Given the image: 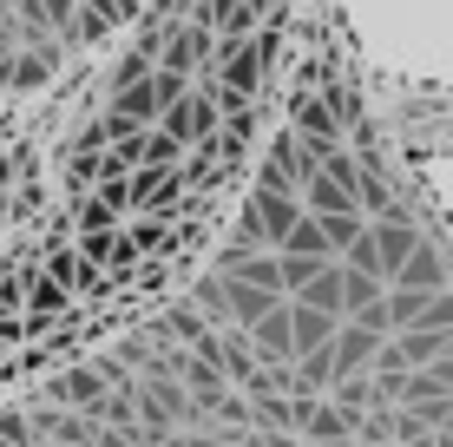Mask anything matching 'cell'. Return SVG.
I'll list each match as a JSON object with an SVG mask.
<instances>
[{
    "mask_svg": "<svg viewBox=\"0 0 453 447\" xmlns=\"http://www.w3.org/2000/svg\"><path fill=\"white\" fill-rule=\"evenodd\" d=\"M257 191H296V172H289V158L276 151L270 165H263V178H257Z\"/></svg>",
    "mask_w": 453,
    "mask_h": 447,
    "instance_id": "cell-23",
    "label": "cell"
},
{
    "mask_svg": "<svg viewBox=\"0 0 453 447\" xmlns=\"http://www.w3.org/2000/svg\"><path fill=\"white\" fill-rule=\"evenodd\" d=\"M335 329H342V316L309 310V303H296V297H289V343H296V356H303V349H329V343H335Z\"/></svg>",
    "mask_w": 453,
    "mask_h": 447,
    "instance_id": "cell-5",
    "label": "cell"
},
{
    "mask_svg": "<svg viewBox=\"0 0 453 447\" xmlns=\"http://www.w3.org/2000/svg\"><path fill=\"white\" fill-rule=\"evenodd\" d=\"M178 184H184L178 165H145V172L132 178V204H138V211H145V204H151V211H165L171 197H178Z\"/></svg>",
    "mask_w": 453,
    "mask_h": 447,
    "instance_id": "cell-8",
    "label": "cell"
},
{
    "mask_svg": "<svg viewBox=\"0 0 453 447\" xmlns=\"http://www.w3.org/2000/svg\"><path fill=\"white\" fill-rule=\"evenodd\" d=\"M151 92H158V105H171V99H184V92H191V86H184V73L158 66V73H151Z\"/></svg>",
    "mask_w": 453,
    "mask_h": 447,
    "instance_id": "cell-24",
    "label": "cell"
},
{
    "mask_svg": "<svg viewBox=\"0 0 453 447\" xmlns=\"http://www.w3.org/2000/svg\"><path fill=\"white\" fill-rule=\"evenodd\" d=\"M224 276H243V283H257V289H283V257L276 250H237L224 264Z\"/></svg>",
    "mask_w": 453,
    "mask_h": 447,
    "instance_id": "cell-9",
    "label": "cell"
},
{
    "mask_svg": "<svg viewBox=\"0 0 453 447\" xmlns=\"http://www.w3.org/2000/svg\"><path fill=\"white\" fill-rule=\"evenodd\" d=\"M296 138H309L316 151H329V145H342L335 138V99H322V92H296Z\"/></svg>",
    "mask_w": 453,
    "mask_h": 447,
    "instance_id": "cell-2",
    "label": "cell"
},
{
    "mask_svg": "<svg viewBox=\"0 0 453 447\" xmlns=\"http://www.w3.org/2000/svg\"><path fill=\"white\" fill-rule=\"evenodd\" d=\"M368 447H381V441H368Z\"/></svg>",
    "mask_w": 453,
    "mask_h": 447,
    "instance_id": "cell-25",
    "label": "cell"
},
{
    "mask_svg": "<svg viewBox=\"0 0 453 447\" xmlns=\"http://www.w3.org/2000/svg\"><path fill=\"white\" fill-rule=\"evenodd\" d=\"M53 402H80L99 414L105 408V368H73L66 381H53Z\"/></svg>",
    "mask_w": 453,
    "mask_h": 447,
    "instance_id": "cell-12",
    "label": "cell"
},
{
    "mask_svg": "<svg viewBox=\"0 0 453 447\" xmlns=\"http://www.w3.org/2000/svg\"><path fill=\"white\" fill-rule=\"evenodd\" d=\"M381 343H388V335H381V329H368V322H342L335 343H329V349H335V375H349V381H355L368 362H381Z\"/></svg>",
    "mask_w": 453,
    "mask_h": 447,
    "instance_id": "cell-1",
    "label": "cell"
},
{
    "mask_svg": "<svg viewBox=\"0 0 453 447\" xmlns=\"http://www.w3.org/2000/svg\"><path fill=\"white\" fill-rule=\"evenodd\" d=\"M355 204L368 211V224H374V218H395V197H388V178H381V172H362V178H355Z\"/></svg>",
    "mask_w": 453,
    "mask_h": 447,
    "instance_id": "cell-18",
    "label": "cell"
},
{
    "mask_svg": "<svg viewBox=\"0 0 453 447\" xmlns=\"http://www.w3.org/2000/svg\"><path fill=\"white\" fill-rule=\"evenodd\" d=\"M224 303H230V322L250 329V322H263L283 303V289H257V283H243V276H224Z\"/></svg>",
    "mask_w": 453,
    "mask_h": 447,
    "instance_id": "cell-4",
    "label": "cell"
},
{
    "mask_svg": "<svg viewBox=\"0 0 453 447\" xmlns=\"http://www.w3.org/2000/svg\"><path fill=\"white\" fill-rule=\"evenodd\" d=\"M342 264H349V270H368V276H381V250H374V230H362V237L342 250Z\"/></svg>",
    "mask_w": 453,
    "mask_h": 447,
    "instance_id": "cell-20",
    "label": "cell"
},
{
    "mask_svg": "<svg viewBox=\"0 0 453 447\" xmlns=\"http://www.w3.org/2000/svg\"><path fill=\"white\" fill-rule=\"evenodd\" d=\"M283 257H335V243H329V230H322V218L316 211H303V218L289 224V237L276 243Z\"/></svg>",
    "mask_w": 453,
    "mask_h": 447,
    "instance_id": "cell-10",
    "label": "cell"
},
{
    "mask_svg": "<svg viewBox=\"0 0 453 447\" xmlns=\"http://www.w3.org/2000/svg\"><path fill=\"white\" fill-rule=\"evenodd\" d=\"M112 112H119V119H132V126H151V119H158V92H151V73H145V80H125V86H119Z\"/></svg>",
    "mask_w": 453,
    "mask_h": 447,
    "instance_id": "cell-14",
    "label": "cell"
},
{
    "mask_svg": "<svg viewBox=\"0 0 453 447\" xmlns=\"http://www.w3.org/2000/svg\"><path fill=\"white\" fill-rule=\"evenodd\" d=\"M420 329H447V335H453V289H434V297H427V316H420Z\"/></svg>",
    "mask_w": 453,
    "mask_h": 447,
    "instance_id": "cell-22",
    "label": "cell"
},
{
    "mask_svg": "<svg viewBox=\"0 0 453 447\" xmlns=\"http://www.w3.org/2000/svg\"><path fill=\"white\" fill-rule=\"evenodd\" d=\"M427 297H434V289H408V283H395V289H388V322H395V329H414V322L427 316Z\"/></svg>",
    "mask_w": 453,
    "mask_h": 447,
    "instance_id": "cell-17",
    "label": "cell"
},
{
    "mask_svg": "<svg viewBox=\"0 0 453 447\" xmlns=\"http://www.w3.org/2000/svg\"><path fill=\"white\" fill-rule=\"evenodd\" d=\"M303 204L316 211V218H335V211H355V191H349L342 178L316 172V178H303Z\"/></svg>",
    "mask_w": 453,
    "mask_h": 447,
    "instance_id": "cell-11",
    "label": "cell"
},
{
    "mask_svg": "<svg viewBox=\"0 0 453 447\" xmlns=\"http://www.w3.org/2000/svg\"><path fill=\"white\" fill-rule=\"evenodd\" d=\"M374 230V250H381V276H395L401 264H408V250H414V224L408 218H401V211H395V218H381V224H368Z\"/></svg>",
    "mask_w": 453,
    "mask_h": 447,
    "instance_id": "cell-7",
    "label": "cell"
},
{
    "mask_svg": "<svg viewBox=\"0 0 453 447\" xmlns=\"http://www.w3.org/2000/svg\"><path fill=\"white\" fill-rule=\"evenodd\" d=\"M250 343H257L263 362H296V343H289V303H276L263 322H250Z\"/></svg>",
    "mask_w": 453,
    "mask_h": 447,
    "instance_id": "cell-6",
    "label": "cell"
},
{
    "mask_svg": "<svg viewBox=\"0 0 453 447\" xmlns=\"http://www.w3.org/2000/svg\"><path fill=\"white\" fill-rule=\"evenodd\" d=\"M289 297H296V303H309V310H329V316H349V310H342V264H335V257H322V264L309 270L303 283L289 289Z\"/></svg>",
    "mask_w": 453,
    "mask_h": 447,
    "instance_id": "cell-3",
    "label": "cell"
},
{
    "mask_svg": "<svg viewBox=\"0 0 453 447\" xmlns=\"http://www.w3.org/2000/svg\"><path fill=\"white\" fill-rule=\"evenodd\" d=\"M211 27H184V34H171V46H165V66L171 73H191V66H204V53H211Z\"/></svg>",
    "mask_w": 453,
    "mask_h": 447,
    "instance_id": "cell-13",
    "label": "cell"
},
{
    "mask_svg": "<svg viewBox=\"0 0 453 447\" xmlns=\"http://www.w3.org/2000/svg\"><path fill=\"white\" fill-rule=\"evenodd\" d=\"M178 138H171V132H158V126H151L145 132V145H138V165H178Z\"/></svg>",
    "mask_w": 453,
    "mask_h": 447,
    "instance_id": "cell-19",
    "label": "cell"
},
{
    "mask_svg": "<svg viewBox=\"0 0 453 447\" xmlns=\"http://www.w3.org/2000/svg\"><path fill=\"white\" fill-rule=\"evenodd\" d=\"M395 283H408V289H447V270H441V257H434L427 243H414L408 264L395 270Z\"/></svg>",
    "mask_w": 453,
    "mask_h": 447,
    "instance_id": "cell-15",
    "label": "cell"
},
{
    "mask_svg": "<svg viewBox=\"0 0 453 447\" xmlns=\"http://www.w3.org/2000/svg\"><path fill=\"white\" fill-rule=\"evenodd\" d=\"M349 428H355V414L349 408H309V421H303V435L309 441H316V447H342V441H349Z\"/></svg>",
    "mask_w": 453,
    "mask_h": 447,
    "instance_id": "cell-16",
    "label": "cell"
},
{
    "mask_svg": "<svg viewBox=\"0 0 453 447\" xmlns=\"http://www.w3.org/2000/svg\"><path fill=\"white\" fill-rule=\"evenodd\" d=\"M59 303H66V276H40V283H34V322L53 316Z\"/></svg>",
    "mask_w": 453,
    "mask_h": 447,
    "instance_id": "cell-21",
    "label": "cell"
}]
</instances>
